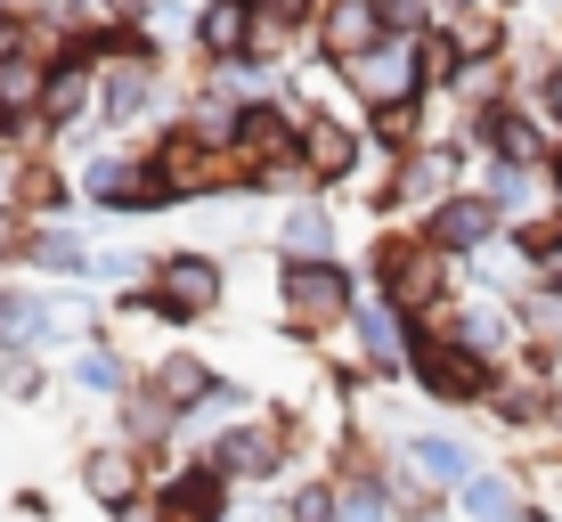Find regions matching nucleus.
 Wrapping results in <instances>:
<instances>
[{
  "mask_svg": "<svg viewBox=\"0 0 562 522\" xmlns=\"http://www.w3.org/2000/svg\"><path fill=\"white\" fill-rule=\"evenodd\" d=\"M408 82H416V57L400 49V42L359 57V90H367V99H392V107H400V99H408Z\"/></svg>",
  "mask_w": 562,
  "mask_h": 522,
  "instance_id": "1",
  "label": "nucleus"
},
{
  "mask_svg": "<svg viewBox=\"0 0 562 522\" xmlns=\"http://www.w3.org/2000/svg\"><path fill=\"white\" fill-rule=\"evenodd\" d=\"M408 466H416V481H432V490H464V481H473V449H457V441H416Z\"/></svg>",
  "mask_w": 562,
  "mask_h": 522,
  "instance_id": "2",
  "label": "nucleus"
},
{
  "mask_svg": "<svg viewBox=\"0 0 562 522\" xmlns=\"http://www.w3.org/2000/svg\"><path fill=\"white\" fill-rule=\"evenodd\" d=\"M212 474H278V433H261V424H254V433H228L221 441V457H212Z\"/></svg>",
  "mask_w": 562,
  "mask_h": 522,
  "instance_id": "3",
  "label": "nucleus"
},
{
  "mask_svg": "<svg viewBox=\"0 0 562 522\" xmlns=\"http://www.w3.org/2000/svg\"><path fill=\"white\" fill-rule=\"evenodd\" d=\"M285 295H294V311H318V319H335V311H342V278H335V269H310V262H294Z\"/></svg>",
  "mask_w": 562,
  "mask_h": 522,
  "instance_id": "4",
  "label": "nucleus"
},
{
  "mask_svg": "<svg viewBox=\"0 0 562 522\" xmlns=\"http://www.w3.org/2000/svg\"><path fill=\"white\" fill-rule=\"evenodd\" d=\"M82 481H90V498H99V507H131V481H139V474H131L123 449H99V457L82 466Z\"/></svg>",
  "mask_w": 562,
  "mask_h": 522,
  "instance_id": "5",
  "label": "nucleus"
},
{
  "mask_svg": "<svg viewBox=\"0 0 562 522\" xmlns=\"http://www.w3.org/2000/svg\"><path fill=\"white\" fill-rule=\"evenodd\" d=\"M212 295H221L212 262H171V278H164V302H171V311H204Z\"/></svg>",
  "mask_w": 562,
  "mask_h": 522,
  "instance_id": "6",
  "label": "nucleus"
},
{
  "mask_svg": "<svg viewBox=\"0 0 562 522\" xmlns=\"http://www.w3.org/2000/svg\"><path fill=\"white\" fill-rule=\"evenodd\" d=\"M424 384H432L440 400H473V384H481V367L464 359V352H424Z\"/></svg>",
  "mask_w": 562,
  "mask_h": 522,
  "instance_id": "7",
  "label": "nucleus"
},
{
  "mask_svg": "<svg viewBox=\"0 0 562 522\" xmlns=\"http://www.w3.org/2000/svg\"><path fill=\"white\" fill-rule=\"evenodd\" d=\"M212 514H221V474H196L164 498V522H212Z\"/></svg>",
  "mask_w": 562,
  "mask_h": 522,
  "instance_id": "8",
  "label": "nucleus"
},
{
  "mask_svg": "<svg viewBox=\"0 0 562 522\" xmlns=\"http://www.w3.org/2000/svg\"><path fill=\"white\" fill-rule=\"evenodd\" d=\"M375 0H342V9L335 16H326V42H335V49H367V42H375Z\"/></svg>",
  "mask_w": 562,
  "mask_h": 522,
  "instance_id": "9",
  "label": "nucleus"
},
{
  "mask_svg": "<svg viewBox=\"0 0 562 522\" xmlns=\"http://www.w3.org/2000/svg\"><path fill=\"white\" fill-rule=\"evenodd\" d=\"M464 514H481V522H506V514H514V481L473 474V481H464Z\"/></svg>",
  "mask_w": 562,
  "mask_h": 522,
  "instance_id": "10",
  "label": "nucleus"
},
{
  "mask_svg": "<svg viewBox=\"0 0 562 522\" xmlns=\"http://www.w3.org/2000/svg\"><path fill=\"white\" fill-rule=\"evenodd\" d=\"M164 400H171V409H196V400H212V376L196 359H171L164 367Z\"/></svg>",
  "mask_w": 562,
  "mask_h": 522,
  "instance_id": "11",
  "label": "nucleus"
},
{
  "mask_svg": "<svg viewBox=\"0 0 562 522\" xmlns=\"http://www.w3.org/2000/svg\"><path fill=\"white\" fill-rule=\"evenodd\" d=\"M204 42H212V49H237V42H245V0H221V9L204 16Z\"/></svg>",
  "mask_w": 562,
  "mask_h": 522,
  "instance_id": "12",
  "label": "nucleus"
},
{
  "mask_svg": "<svg viewBox=\"0 0 562 522\" xmlns=\"http://www.w3.org/2000/svg\"><path fill=\"white\" fill-rule=\"evenodd\" d=\"M310 164H318V171H342V164H351V140H342L335 123H318V131H310Z\"/></svg>",
  "mask_w": 562,
  "mask_h": 522,
  "instance_id": "13",
  "label": "nucleus"
},
{
  "mask_svg": "<svg viewBox=\"0 0 562 522\" xmlns=\"http://www.w3.org/2000/svg\"><path fill=\"white\" fill-rule=\"evenodd\" d=\"M481 229H490V212H481V204H449V212H440V237H449V245H473Z\"/></svg>",
  "mask_w": 562,
  "mask_h": 522,
  "instance_id": "14",
  "label": "nucleus"
},
{
  "mask_svg": "<svg viewBox=\"0 0 562 522\" xmlns=\"http://www.w3.org/2000/svg\"><path fill=\"white\" fill-rule=\"evenodd\" d=\"M294 522H342L335 490H302V498H294Z\"/></svg>",
  "mask_w": 562,
  "mask_h": 522,
  "instance_id": "15",
  "label": "nucleus"
},
{
  "mask_svg": "<svg viewBox=\"0 0 562 522\" xmlns=\"http://www.w3.org/2000/svg\"><path fill=\"white\" fill-rule=\"evenodd\" d=\"M367 352H383V359L400 352V319L392 311H367Z\"/></svg>",
  "mask_w": 562,
  "mask_h": 522,
  "instance_id": "16",
  "label": "nucleus"
},
{
  "mask_svg": "<svg viewBox=\"0 0 562 522\" xmlns=\"http://www.w3.org/2000/svg\"><path fill=\"white\" fill-rule=\"evenodd\" d=\"M0 99H9V107L33 99V66H25V57H16V66H0Z\"/></svg>",
  "mask_w": 562,
  "mask_h": 522,
  "instance_id": "17",
  "label": "nucleus"
},
{
  "mask_svg": "<svg viewBox=\"0 0 562 522\" xmlns=\"http://www.w3.org/2000/svg\"><path fill=\"white\" fill-rule=\"evenodd\" d=\"M74 376H82V384H90V392H114V384H123V367H114V359H99V352H90L82 367H74Z\"/></svg>",
  "mask_w": 562,
  "mask_h": 522,
  "instance_id": "18",
  "label": "nucleus"
},
{
  "mask_svg": "<svg viewBox=\"0 0 562 522\" xmlns=\"http://www.w3.org/2000/svg\"><path fill=\"white\" fill-rule=\"evenodd\" d=\"M326 245V212H294V254H318Z\"/></svg>",
  "mask_w": 562,
  "mask_h": 522,
  "instance_id": "19",
  "label": "nucleus"
},
{
  "mask_svg": "<svg viewBox=\"0 0 562 522\" xmlns=\"http://www.w3.org/2000/svg\"><path fill=\"white\" fill-rule=\"evenodd\" d=\"M342 522H392V507H383V498H375V490H359V498H351V507H342Z\"/></svg>",
  "mask_w": 562,
  "mask_h": 522,
  "instance_id": "20",
  "label": "nucleus"
},
{
  "mask_svg": "<svg viewBox=\"0 0 562 522\" xmlns=\"http://www.w3.org/2000/svg\"><path fill=\"white\" fill-rule=\"evenodd\" d=\"M82 107V82H49V114H74Z\"/></svg>",
  "mask_w": 562,
  "mask_h": 522,
  "instance_id": "21",
  "label": "nucleus"
},
{
  "mask_svg": "<svg viewBox=\"0 0 562 522\" xmlns=\"http://www.w3.org/2000/svg\"><path fill=\"white\" fill-rule=\"evenodd\" d=\"M114 522H155L147 507H114Z\"/></svg>",
  "mask_w": 562,
  "mask_h": 522,
  "instance_id": "22",
  "label": "nucleus"
},
{
  "mask_svg": "<svg viewBox=\"0 0 562 522\" xmlns=\"http://www.w3.org/2000/svg\"><path fill=\"white\" fill-rule=\"evenodd\" d=\"M261 9H302V0H261Z\"/></svg>",
  "mask_w": 562,
  "mask_h": 522,
  "instance_id": "23",
  "label": "nucleus"
}]
</instances>
